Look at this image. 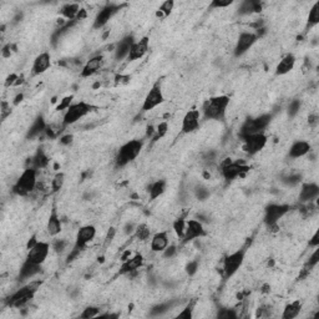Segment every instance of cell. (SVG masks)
Masks as SVG:
<instances>
[{
  "label": "cell",
  "instance_id": "1",
  "mask_svg": "<svg viewBox=\"0 0 319 319\" xmlns=\"http://www.w3.org/2000/svg\"><path fill=\"white\" fill-rule=\"evenodd\" d=\"M231 104V97L228 95H217L207 99L202 108L204 117L206 120L213 121H223L226 117V113Z\"/></svg>",
  "mask_w": 319,
  "mask_h": 319
},
{
  "label": "cell",
  "instance_id": "2",
  "mask_svg": "<svg viewBox=\"0 0 319 319\" xmlns=\"http://www.w3.org/2000/svg\"><path fill=\"white\" fill-rule=\"evenodd\" d=\"M43 281H30L25 286L20 287L18 291H15L10 297L6 299V304L10 308H23L28 304L31 299H34L35 295L42 287Z\"/></svg>",
  "mask_w": 319,
  "mask_h": 319
},
{
  "label": "cell",
  "instance_id": "3",
  "mask_svg": "<svg viewBox=\"0 0 319 319\" xmlns=\"http://www.w3.org/2000/svg\"><path fill=\"white\" fill-rule=\"evenodd\" d=\"M143 149V141L134 138L130 140L127 142H125L124 145L120 146L117 154L115 157V163L117 167H125L129 163H131L132 161H135L138 156H140L141 151Z\"/></svg>",
  "mask_w": 319,
  "mask_h": 319
},
{
  "label": "cell",
  "instance_id": "4",
  "mask_svg": "<svg viewBox=\"0 0 319 319\" xmlns=\"http://www.w3.org/2000/svg\"><path fill=\"white\" fill-rule=\"evenodd\" d=\"M272 120L273 114L271 113H264L258 116H254V117H248L239 129V136H241V138H243L246 136L264 132L271 125Z\"/></svg>",
  "mask_w": 319,
  "mask_h": 319
},
{
  "label": "cell",
  "instance_id": "5",
  "mask_svg": "<svg viewBox=\"0 0 319 319\" xmlns=\"http://www.w3.org/2000/svg\"><path fill=\"white\" fill-rule=\"evenodd\" d=\"M36 177H38V170H35L31 166L25 168L13 186V193L20 196V197H26L28 195H30L35 190L36 183H38Z\"/></svg>",
  "mask_w": 319,
  "mask_h": 319
},
{
  "label": "cell",
  "instance_id": "6",
  "mask_svg": "<svg viewBox=\"0 0 319 319\" xmlns=\"http://www.w3.org/2000/svg\"><path fill=\"white\" fill-rule=\"evenodd\" d=\"M95 109H97L94 105L89 104L86 101H79L75 102L70 106L68 110L65 111L63 116V127L71 126V125L76 124L79 120L84 118L85 116H88L91 111H94Z\"/></svg>",
  "mask_w": 319,
  "mask_h": 319
},
{
  "label": "cell",
  "instance_id": "7",
  "mask_svg": "<svg viewBox=\"0 0 319 319\" xmlns=\"http://www.w3.org/2000/svg\"><path fill=\"white\" fill-rule=\"evenodd\" d=\"M251 166H248L245 161H232L231 159H226L225 162L221 166V174L227 182L234 181L238 177H243L248 174Z\"/></svg>",
  "mask_w": 319,
  "mask_h": 319
},
{
  "label": "cell",
  "instance_id": "8",
  "mask_svg": "<svg viewBox=\"0 0 319 319\" xmlns=\"http://www.w3.org/2000/svg\"><path fill=\"white\" fill-rule=\"evenodd\" d=\"M291 209V206L287 204H270L264 209L263 222L268 228L277 227L279 220L284 217Z\"/></svg>",
  "mask_w": 319,
  "mask_h": 319
},
{
  "label": "cell",
  "instance_id": "9",
  "mask_svg": "<svg viewBox=\"0 0 319 319\" xmlns=\"http://www.w3.org/2000/svg\"><path fill=\"white\" fill-rule=\"evenodd\" d=\"M246 258V250L241 248V250L236 251L233 253H229L223 259V272H225V278L233 277L238 270L243 266V262Z\"/></svg>",
  "mask_w": 319,
  "mask_h": 319
},
{
  "label": "cell",
  "instance_id": "10",
  "mask_svg": "<svg viewBox=\"0 0 319 319\" xmlns=\"http://www.w3.org/2000/svg\"><path fill=\"white\" fill-rule=\"evenodd\" d=\"M163 102H165V95H163L162 88H161V84L156 83L152 85L149 92L146 94L141 110H142V113H149V111L154 110L160 105H162Z\"/></svg>",
  "mask_w": 319,
  "mask_h": 319
},
{
  "label": "cell",
  "instance_id": "11",
  "mask_svg": "<svg viewBox=\"0 0 319 319\" xmlns=\"http://www.w3.org/2000/svg\"><path fill=\"white\" fill-rule=\"evenodd\" d=\"M50 243L44 242V241H38L34 247L28 250V253L25 257V262L35 264V266H42L46 261L47 256L50 253Z\"/></svg>",
  "mask_w": 319,
  "mask_h": 319
},
{
  "label": "cell",
  "instance_id": "12",
  "mask_svg": "<svg viewBox=\"0 0 319 319\" xmlns=\"http://www.w3.org/2000/svg\"><path fill=\"white\" fill-rule=\"evenodd\" d=\"M245 145H243V150L250 156H254V155L259 154L262 150L267 146L268 143V136L261 132V134H254V135L246 136L242 138Z\"/></svg>",
  "mask_w": 319,
  "mask_h": 319
},
{
  "label": "cell",
  "instance_id": "13",
  "mask_svg": "<svg viewBox=\"0 0 319 319\" xmlns=\"http://www.w3.org/2000/svg\"><path fill=\"white\" fill-rule=\"evenodd\" d=\"M124 5L121 4H115V3H108L101 10L99 11L95 17L94 23H92V29L95 30H99V29H102L104 26H106L109 22L117 14L118 11L121 10V8Z\"/></svg>",
  "mask_w": 319,
  "mask_h": 319
},
{
  "label": "cell",
  "instance_id": "14",
  "mask_svg": "<svg viewBox=\"0 0 319 319\" xmlns=\"http://www.w3.org/2000/svg\"><path fill=\"white\" fill-rule=\"evenodd\" d=\"M258 38L259 36L256 33H252V31H242L239 34L233 49L234 58H241V56L245 55L246 52H248V50L252 49V46L256 44Z\"/></svg>",
  "mask_w": 319,
  "mask_h": 319
},
{
  "label": "cell",
  "instance_id": "15",
  "mask_svg": "<svg viewBox=\"0 0 319 319\" xmlns=\"http://www.w3.org/2000/svg\"><path fill=\"white\" fill-rule=\"evenodd\" d=\"M207 236V232L204 227V223L200 220H187L186 223V231H184L183 238L181 239L182 245H187V243L192 242L195 239L204 238Z\"/></svg>",
  "mask_w": 319,
  "mask_h": 319
},
{
  "label": "cell",
  "instance_id": "16",
  "mask_svg": "<svg viewBox=\"0 0 319 319\" xmlns=\"http://www.w3.org/2000/svg\"><path fill=\"white\" fill-rule=\"evenodd\" d=\"M201 126V113L197 109H191L184 114L181 122V134L188 135L197 131Z\"/></svg>",
  "mask_w": 319,
  "mask_h": 319
},
{
  "label": "cell",
  "instance_id": "17",
  "mask_svg": "<svg viewBox=\"0 0 319 319\" xmlns=\"http://www.w3.org/2000/svg\"><path fill=\"white\" fill-rule=\"evenodd\" d=\"M96 227L92 225H86L80 227L76 233V237H75V243L72 248L80 251V252L85 250L86 246L94 241V238L96 237Z\"/></svg>",
  "mask_w": 319,
  "mask_h": 319
},
{
  "label": "cell",
  "instance_id": "18",
  "mask_svg": "<svg viewBox=\"0 0 319 319\" xmlns=\"http://www.w3.org/2000/svg\"><path fill=\"white\" fill-rule=\"evenodd\" d=\"M150 50V38L149 36H142L140 40H136L134 44H132L131 50H130V54L127 56V61L132 63V61L140 60L143 56L149 52Z\"/></svg>",
  "mask_w": 319,
  "mask_h": 319
},
{
  "label": "cell",
  "instance_id": "19",
  "mask_svg": "<svg viewBox=\"0 0 319 319\" xmlns=\"http://www.w3.org/2000/svg\"><path fill=\"white\" fill-rule=\"evenodd\" d=\"M51 66V55L49 51L40 52L35 59H34L33 66H31V74L33 76H39L44 74Z\"/></svg>",
  "mask_w": 319,
  "mask_h": 319
},
{
  "label": "cell",
  "instance_id": "20",
  "mask_svg": "<svg viewBox=\"0 0 319 319\" xmlns=\"http://www.w3.org/2000/svg\"><path fill=\"white\" fill-rule=\"evenodd\" d=\"M136 42V39L132 35H126L116 44L115 50H114V56L116 61H122L124 59H127L131 50L132 44Z\"/></svg>",
  "mask_w": 319,
  "mask_h": 319
},
{
  "label": "cell",
  "instance_id": "21",
  "mask_svg": "<svg viewBox=\"0 0 319 319\" xmlns=\"http://www.w3.org/2000/svg\"><path fill=\"white\" fill-rule=\"evenodd\" d=\"M104 65V56L102 55H95L92 58L89 59L85 63V65L83 66V69L80 71V76L84 79L94 76L96 72H99V70L101 69Z\"/></svg>",
  "mask_w": 319,
  "mask_h": 319
},
{
  "label": "cell",
  "instance_id": "22",
  "mask_svg": "<svg viewBox=\"0 0 319 319\" xmlns=\"http://www.w3.org/2000/svg\"><path fill=\"white\" fill-rule=\"evenodd\" d=\"M143 256L141 253H136L132 257H129L126 261L122 262V266L120 267L118 274L125 275V274H131V273L136 272L137 270H140L143 266Z\"/></svg>",
  "mask_w": 319,
  "mask_h": 319
},
{
  "label": "cell",
  "instance_id": "23",
  "mask_svg": "<svg viewBox=\"0 0 319 319\" xmlns=\"http://www.w3.org/2000/svg\"><path fill=\"white\" fill-rule=\"evenodd\" d=\"M319 197V184L316 182H307L303 183L299 191V202L307 204L312 202Z\"/></svg>",
  "mask_w": 319,
  "mask_h": 319
},
{
  "label": "cell",
  "instance_id": "24",
  "mask_svg": "<svg viewBox=\"0 0 319 319\" xmlns=\"http://www.w3.org/2000/svg\"><path fill=\"white\" fill-rule=\"evenodd\" d=\"M170 245V238H168V233L166 231H161L155 233L151 237V242H150V248L154 253H162L163 251Z\"/></svg>",
  "mask_w": 319,
  "mask_h": 319
},
{
  "label": "cell",
  "instance_id": "25",
  "mask_svg": "<svg viewBox=\"0 0 319 319\" xmlns=\"http://www.w3.org/2000/svg\"><path fill=\"white\" fill-rule=\"evenodd\" d=\"M296 63H297V58L295 56V54H292V52L286 54L275 66V75L284 76V75L289 74L292 70L295 69Z\"/></svg>",
  "mask_w": 319,
  "mask_h": 319
},
{
  "label": "cell",
  "instance_id": "26",
  "mask_svg": "<svg viewBox=\"0 0 319 319\" xmlns=\"http://www.w3.org/2000/svg\"><path fill=\"white\" fill-rule=\"evenodd\" d=\"M63 231V223H61L60 216L58 213V209L56 207H52L51 212H50V216L47 218L46 222V232L49 236L56 237L58 234H60V232Z\"/></svg>",
  "mask_w": 319,
  "mask_h": 319
},
{
  "label": "cell",
  "instance_id": "27",
  "mask_svg": "<svg viewBox=\"0 0 319 319\" xmlns=\"http://www.w3.org/2000/svg\"><path fill=\"white\" fill-rule=\"evenodd\" d=\"M312 151V145L308 142V141L304 140H297L292 143V146L289 147L288 156L291 159H300V157H304Z\"/></svg>",
  "mask_w": 319,
  "mask_h": 319
},
{
  "label": "cell",
  "instance_id": "28",
  "mask_svg": "<svg viewBox=\"0 0 319 319\" xmlns=\"http://www.w3.org/2000/svg\"><path fill=\"white\" fill-rule=\"evenodd\" d=\"M262 11V3L257 1V0H245L239 4L238 6V15H251L256 14V13H261Z\"/></svg>",
  "mask_w": 319,
  "mask_h": 319
},
{
  "label": "cell",
  "instance_id": "29",
  "mask_svg": "<svg viewBox=\"0 0 319 319\" xmlns=\"http://www.w3.org/2000/svg\"><path fill=\"white\" fill-rule=\"evenodd\" d=\"M40 271H42V266H35V264L28 263V262L24 261L19 271V281L23 282L34 278L36 274L40 273Z\"/></svg>",
  "mask_w": 319,
  "mask_h": 319
},
{
  "label": "cell",
  "instance_id": "30",
  "mask_svg": "<svg viewBox=\"0 0 319 319\" xmlns=\"http://www.w3.org/2000/svg\"><path fill=\"white\" fill-rule=\"evenodd\" d=\"M47 125L46 121H45L44 116L40 115L34 120V122L31 124V126L29 127L28 132H26V138H34L36 136H39L42 132L46 131Z\"/></svg>",
  "mask_w": 319,
  "mask_h": 319
},
{
  "label": "cell",
  "instance_id": "31",
  "mask_svg": "<svg viewBox=\"0 0 319 319\" xmlns=\"http://www.w3.org/2000/svg\"><path fill=\"white\" fill-rule=\"evenodd\" d=\"M167 188V181L166 180H157V181L152 182L149 186V198L150 201H155L159 197L163 195L166 192Z\"/></svg>",
  "mask_w": 319,
  "mask_h": 319
},
{
  "label": "cell",
  "instance_id": "32",
  "mask_svg": "<svg viewBox=\"0 0 319 319\" xmlns=\"http://www.w3.org/2000/svg\"><path fill=\"white\" fill-rule=\"evenodd\" d=\"M303 308V304L299 299H296L293 302H289L286 304L282 313V319H295L300 314Z\"/></svg>",
  "mask_w": 319,
  "mask_h": 319
},
{
  "label": "cell",
  "instance_id": "33",
  "mask_svg": "<svg viewBox=\"0 0 319 319\" xmlns=\"http://www.w3.org/2000/svg\"><path fill=\"white\" fill-rule=\"evenodd\" d=\"M80 10V5L77 3H68L65 5L61 6L60 9V15L66 19L68 22H76V18L79 15Z\"/></svg>",
  "mask_w": 319,
  "mask_h": 319
},
{
  "label": "cell",
  "instance_id": "34",
  "mask_svg": "<svg viewBox=\"0 0 319 319\" xmlns=\"http://www.w3.org/2000/svg\"><path fill=\"white\" fill-rule=\"evenodd\" d=\"M50 162V159L47 157L46 152L44 151L43 147L38 149V151L35 152V155L31 159V167H34L35 170H42V168L47 167Z\"/></svg>",
  "mask_w": 319,
  "mask_h": 319
},
{
  "label": "cell",
  "instance_id": "35",
  "mask_svg": "<svg viewBox=\"0 0 319 319\" xmlns=\"http://www.w3.org/2000/svg\"><path fill=\"white\" fill-rule=\"evenodd\" d=\"M319 24V1L313 4V6L309 10L308 18H307V29L313 28Z\"/></svg>",
  "mask_w": 319,
  "mask_h": 319
},
{
  "label": "cell",
  "instance_id": "36",
  "mask_svg": "<svg viewBox=\"0 0 319 319\" xmlns=\"http://www.w3.org/2000/svg\"><path fill=\"white\" fill-rule=\"evenodd\" d=\"M193 195L197 198L198 201H206L208 200L209 196H211V191H209L208 187H206L205 184L198 183L193 187Z\"/></svg>",
  "mask_w": 319,
  "mask_h": 319
},
{
  "label": "cell",
  "instance_id": "37",
  "mask_svg": "<svg viewBox=\"0 0 319 319\" xmlns=\"http://www.w3.org/2000/svg\"><path fill=\"white\" fill-rule=\"evenodd\" d=\"M150 234H151V229L146 223H140L137 225L135 229V233H134V237L137 238L138 241H146V239L150 238Z\"/></svg>",
  "mask_w": 319,
  "mask_h": 319
},
{
  "label": "cell",
  "instance_id": "38",
  "mask_svg": "<svg viewBox=\"0 0 319 319\" xmlns=\"http://www.w3.org/2000/svg\"><path fill=\"white\" fill-rule=\"evenodd\" d=\"M302 179L303 177L300 174L292 172V174L286 175V176L282 177V182H283L286 186H288V187H296V186H298V184L302 182Z\"/></svg>",
  "mask_w": 319,
  "mask_h": 319
},
{
  "label": "cell",
  "instance_id": "39",
  "mask_svg": "<svg viewBox=\"0 0 319 319\" xmlns=\"http://www.w3.org/2000/svg\"><path fill=\"white\" fill-rule=\"evenodd\" d=\"M300 109H302V100L299 99H293L292 101H289L288 108H287V115L289 118H295L296 116L299 114Z\"/></svg>",
  "mask_w": 319,
  "mask_h": 319
},
{
  "label": "cell",
  "instance_id": "40",
  "mask_svg": "<svg viewBox=\"0 0 319 319\" xmlns=\"http://www.w3.org/2000/svg\"><path fill=\"white\" fill-rule=\"evenodd\" d=\"M186 223H187V220H184L183 217L176 218V220L174 221V223H172V228H174L175 233H176V236L179 237L180 239L183 238V236H184V231H186Z\"/></svg>",
  "mask_w": 319,
  "mask_h": 319
},
{
  "label": "cell",
  "instance_id": "41",
  "mask_svg": "<svg viewBox=\"0 0 319 319\" xmlns=\"http://www.w3.org/2000/svg\"><path fill=\"white\" fill-rule=\"evenodd\" d=\"M167 132H168V122L167 121L160 122V124L157 125L156 130H155L154 136H152V142H156V141L165 137V136L167 135Z\"/></svg>",
  "mask_w": 319,
  "mask_h": 319
},
{
  "label": "cell",
  "instance_id": "42",
  "mask_svg": "<svg viewBox=\"0 0 319 319\" xmlns=\"http://www.w3.org/2000/svg\"><path fill=\"white\" fill-rule=\"evenodd\" d=\"M65 174L64 172H56L54 179L51 181V190L52 192H59L61 188L64 187V184H65Z\"/></svg>",
  "mask_w": 319,
  "mask_h": 319
},
{
  "label": "cell",
  "instance_id": "43",
  "mask_svg": "<svg viewBox=\"0 0 319 319\" xmlns=\"http://www.w3.org/2000/svg\"><path fill=\"white\" fill-rule=\"evenodd\" d=\"M175 9V1L174 0H166V1H163L161 5H160L159 8V11H157V15H162L163 18L168 17V15L172 13V10Z\"/></svg>",
  "mask_w": 319,
  "mask_h": 319
},
{
  "label": "cell",
  "instance_id": "44",
  "mask_svg": "<svg viewBox=\"0 0 319 319\" xmlns=\"http://www.w3.org/2000/svg\"><path fill=\"white\" fill-rule=\"evenodd\" d=\"M100 312L101 309L99 307H95V305H89L84 309L81 313H80V318H85V319H90V318H97L100 316Z\"/></svg>",
  "mask_w": 319,
  "mask_h": 319
},
{
  "label": "cell",
  "instance_id": "45",
  "mask_svg": "<svg viewBox=\"0 0 319 319\" xmlns=\"http://www.w3.org/2000/svg\"><path fill=\"white\" fill-rule=\"evenodd\" d=\"M11 113H13V108L10 106V102L3 100L1 104H0V118H1V121H5L6 118L11 115Z\"/></svg>",
  "mask_w": 319,
  "mask_h": 319
},
{
  "label": "cell",
  "instance_id": "46",
  "mask_svg": "<svg viewBox=\"0 0 319 319\" xmlns=\"http://www.w3.org/2000/svg\"><path fill=\"white\" fill-rule=\"evenodd\" d=\"M68 246H69V242L66 239H55L51 243V248L54 250L55 253H63L64 251L68 248Z\"/></svg>",
  "mask_w": 319,
  "mask_h": 319
},
{
  "label": "cell",
  "instance_id": "47",
  "mask_svg": "<svg viewBox=\"0 0 319 319\" xmlns=\"http://www.w3.org/2000/svg\"><path fill=\"white\" fill-rule=\"evenodd\" d=\"M72 100H74V95H68V96L63 97V100H60L59 105L56 106V111H66L72 105Z\"/></svg>",
  "mask_w": 319,
  "mask_h": 319
},
{
  "label": "cell",
  "instance_id": "48",
  "mask_svg": "<svg viewBox=\"0 0 319 319\" xmlns=\"http://www.w3.org/2000/svg\"><path fill=\"white\" fill-rule=\"evenodd\" d=\"M233 0H212L211 3H209V8L211 9H225L228 8L233 4Z\"/></svg>",
  "mask_w": 319,
  "mask_h": 319
},
{
  "label": "cell",
  "instance_id": "49",
  "mask_svg": "<svg viewBox=\"0 0 319 319\" xmlns=\"http://www.w3.org/2000/svg\"><path fill=\"white\" fill-rule=\"evenodd\" d=\"M318 262H319V250H318V247H317L316 251L313 252V254L311 256V258H309V261L307 262V264H305L304 270L311 271L312 268L316 267L317 264H318Z\"/></svg>",
  "mask_w": 319,
  "mask_h": 319
},
{
  "label": "cell",
  "instance_id": "50",
  "mask_svg": "<svg viewBox=\"0 0 319 319\" xmlns=\"http://www.w3.org/2000/svg\"><path fill=\"white\" fill-rule=\"evenodd\" d=\"M170 308H171L170 303H161V304L155 305L151 311V314L152 316H161V314H163L165 312H167Z\"/></svg>",
  "mask_w": 319,
  "mask_h": 319
},
{
  "label": "cell",
  "instance_id": "51",
  "mask_svg": "<svg viewBox=\"0 0 319 319\" xmlns=\"http://www.w3.org/2000/svg\"><path fill=\"white\" fill-rule=\"evenodd\" d=\"M198 267H200V262L198 261H190L187 264H186V267H184V271L187 273V275L192 277L197 273Z\"/></svg>",
  "mask_w": 319,
  "mask_h": 319
},
{
  "label": "cell",
  "instance_id": "52",
  "mask_svg": "<svg viewBox=\"0 0 319 319\" xmlns=\"http://www.w3.org/2000/svg\"><path fill=\"white\" fill-rule=\"evenodd\" d=\"M193 307H195V303H188L186 305V308L181 312V313L177 316V318H184V319H191L193 316Z\"/></svg>",
  "mask_w": 319,
  "mask_h": 319
},
{
  "label": "cell",
  "instance_id": "53",
  "mask_svg": "<svg viewBox=\"0 0 319 319\" xmlns=\"http://www.w3.org/2000/svg\"><path fill=\"white\" fill-rule=\"evenodd\" d=\"M218 318H223V319H234L237 318V313L234 309H229V308H225L221 309L218 312Z\"/></svg>",
  "mask_w": 319,
  "mask_h": 319
},
{
  "label": "cell",
  "instance_id": "54",
  "mask_svg": "<svg viewBox=\"0 0 319 319\" xmlns=\"http://www.w3.org/2000/svg\"><path fill=\"white\" fill-rule=\"evenodd\" d=\"M177 253V247L175 245H168V247L166 248L162 252L163 258H172V257L176 256Z\"/></svg>",
  "mask_w": 319,
  "mask_h": 319
},
{
  "label": "cell",
  "instance_id": "55",
  "mask_svg": "<svg viewBox=\"0 0 319 319\" xmlns=\"http://www.w3.org/2000/svg\"><path fill=\"white\" fill-rule=\"evenodd\" d=\"M115 234H116V229L114 228V227H110L108 231V233H106V237H105V242H104L105 248L110 246V243L113 242V239L115 238Z\"/></svg>",
  "mask_w": 319,
  "mask_h": 319
},
{
  "label": "cell",
  "instance_id": "56",
  "mask_svg": "<svg viewBox=\"0 0 319 319\" xmlns=\"http://www.w3.org/2000/svg\"><path fill=\"white\" fill-rule=\"evenodd\" d=\"M136 227H137V225L135 222H126L122 229H124V233L127 234V236H134Z\"/></svg>",
  "mask_w": 319,
  "mask_h": 319
},
{
  "label": "cell",
  "instance_id": "57",
  "mask_svg": "<svg viewBox=\"0 0 319 319\" xmlns=\"http://www.w3.org/2000/svg\"><path fill=\"white\" fill-rule=\"evenodd\" d=\"M19 79V75L18 74H10L5 80V88H10V86H15L17 85V81Z\"/></svg>",
  "mask_w": 319,
  "mask_h": 319
},
{
  "label": "cell",
  "instance_id": "58",
  "mask_svg": "<svg viewBox=\"0 0 319 319\" xmlns=\"http://www.w3.org/2000/svg\"><path fill=\"white\" fill-rule=\"evenodd\" d=\"M11 49H13V45L10 44V43H8V44H5L3 46V49H1V55H3V58H10L11 55Z\"/></svg>",
  "mask_w": 319,
  "mask_h": 319
},
{
  "label": "cell",
  "instance_id": "59",
  "mask_svg": "<svg viewBox=\"0 0 319 319\" xmlns=\"http://www.w3.org/2000/svg\"><path fill=\"white\" fill-rule=\"evenodd\" d=\"M72 141H74V135H71V134H66L60 137L61 145H70V143H72Z\"/></svg>",
  "mask_w": 319,
  "mask_h": 319
},
{
  "label": "cell",
  "instance_id": "60",
  "mask_svg": "<svg viewBox=\"0 0 319 319\" xmlns=\"http://www.w3.org/2000/svg\"><path fill=\"white\" fill-rule=\"evenodd\" d=\"M309 246L313 248L319 247V231H316V233L313 234V237L309 241Z\"/></svg>",
  "mask_w": 319,
  "mask_h": 319
},
{
  "label": "cell",
  "instance_id": "61",
  "mask_svg": "<svg viewBox=\"0 0 319 319\" xmlns=\"http://www.w3.org/2000/svg\"><path fill=\"white\" fill-rule=\"evenodd\" d=\"M38 241H39V239H36L35 234H34V236H31L30 238H29L28 243H26V250H30L31 247H34V246H35L36 243H38Z\"/></svg>",
  "mask_w": 319,
  "mask_h": 319
},
{
  "label": "cell",
  "instance_id": "62",
  "mask_svg": "<svg viewBox=\"0 0 319 319\" xmlns=\"http://www.w3.org/2000/svg\"><path fill=\"white\" fill-rule=\"evenodd\" d=\"M23 100H24V94H18L17 96L14 97V101H13V105H14V106H17V105H19V102H22Z\"/></svg>",
  "mask_w": 319,
  "mask_h": 319
}]
</instances>
